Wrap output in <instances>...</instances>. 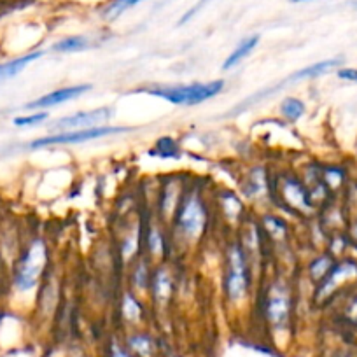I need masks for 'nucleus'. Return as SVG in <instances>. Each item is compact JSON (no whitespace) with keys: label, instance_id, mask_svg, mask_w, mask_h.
I'll return each instance as SVG.
<instances>
[{"label":"nucleus","instance_id":"obj_6","mask_svg":"<svg viewBox=\"0 0 357 357\" xmlns=\"http://www.w3.org/2000/svg\"><path fill=\"white\" fill-rule=\"evenodd\" d=\"M294 291L282 277H275L261 291V312L268 324L273 328H286L293 317Z\"/></svg>","mask_w":357,"mask_h":357},{"label":"nucleus","instance_id":"obj_5","mask_svg":"<svg viewBox=\"0 0 357 357\" xmlns=\"http://www.w3.org/2000/svg\"><path fill=\"white\" fill-rule=\"evenodd\" d=\"M225 86L226 82L222 79H214L208 82H191V84L151 86V88H142L139 91L151 95V97L163 98L178 107H193V105H200L221 95Z\"/></svg>","mask_w":357,"mask_h":357},{"label":"nucleus","instance_id":"obj_22","mask_svg":"<svg viewBox=\"0 0 357 357\" xmlns=\"http://www.w3.org/2000/svg\"><path fill=\"white\" fill-rule=\"evenodd\" d=\"M321 178L322 183L326 184L331 195H336L338 191H342L347 186L349 178H347L345 168L338 167V165H326L321 167Z\"/></svg>","mask_w":357,"mask_h":357},{"label":"nucleus","instance_id":"obj_16","mask_svg":"<svg viewBox=\"0 0 357 357\" xmlns=\"http://www.w3.org/2000/svg\"><path fill=\"white\" fill-rule=\"evenodd\" d=\"M153 261L149 257L142 256L137 257L132 264H130V277H128V289L135 293L137 296L146 298L149 294V284H151V273H153Z\"/></svg>","mask_w":357,"mask_h":357},{"label":"nucleus","instance_id":"obj_31","mask_svg":"<svg viewBox=\"0 0 357 357\" xmlns=\"http://www.w3.org/2000/svg\"><path fill=\"white\" fill-rule=\"evenodd\" d=\"M336 75H338V77L342 79V81L356 82V84H357V68L342 67V68H338V72H336Z\"/></svg>","mask_w":357,"mask_h":357},{"label":"nucleus","instance_id":"obj_27","mask_svg":"<svg viewBox=\"0 0 357 357\" xmlns=\"http://www.w3.org/2000/svg\"><path fill=\"white\" fill-rule=\"evenodd\" d=\"M146 0H109L107 4L102 8V18L105 22H116L118 18H121L126 11L137 8Z\"/></svg>","mask_w":357,"mask_h":357},{"label":"nucleus","instance_id":"obj_24","mask_svg":"<svg viewBox=\"0 0 357 357\" xmlns=\"http://www.w3.org/2000/svg\"><path fill=\"white\" fill-rule=\"evenodd\" d=\"M119 308H121L123 319L128 322L140 321L144 315V303L140 301V296H137L130 289H125V293L121 294V305H119Z\"/></svg>","mask_w":357,"mask_h":357},{"label":"nucleus","instance_id":"obj_33","mask_svg":"<svg viewBox=\"0 0 357 357\" xmlns=\"http://www.w3.org/2000/svg\"><path fill=\"white\" fill-rule=\"evenodd\" d=\"M111 357H130V354L123 352V350H119V349H114V352H112Z\"/></svg>","mask_w":357,"mask_h":357},{"label":"nucleus","instance_id":"obj_23","mask_svg":"<svg viewBox=\"0 0 357 357\" xmlns=\"http://www.w3.org/2000/svg\"><path fill=\"white\" fill-rule=\"evenodd\" d=\"M93 46L91 39L86 36H68L63 39L56 40V43L51 46V51L58 54H67V53H82V51L89 50Z\"/></svg>","mask_w":357,"mask_h":357},{"label":"nucleus","instance_id":"obj_15","mask_svg":"<svg viewBox=\"0 0 357 357\" xmlns=\"http://www.w3.org/2000/svg\"><path fill=\"white\" fill-rule=\"evenodd\" d=\"M218 208L221 212L222 219L229 225H240L249 218V211H247L245 204L242 198L235 193V191H219L218 195Z\"/></svg>","mask_w":357,"mask_h":357},{"label":"nucleus","instance_id":"obj_4","mask_svg":"<svg viewBox=\"0 0 357 357\" xmlns=\"http://www.w3.org/2000/svg\"><path fill=\"white\" fill-rule=\"evenodd\" d=\"M272 204L296 218H307L317 211L303 178L291 170L272 175Z\"/></svg>","mask_w":357,"mask_h":357},{"label":"nucleus","instance_id":"obj_2","mask_svg":"<svg viewBox=\"0 0 357 357\" xmlns=\"http://www.w3.org/2000/svg\"><path fill=\"white\" fill-rule=\"evenodd\" d=\"M208 204L198 188L188 186L184 197L175 211L170 226V236L183 247L197 245L208 229Z\"/></svg>","mask_w":357,"mask_h":357},{"label":"nucleus","instance_id":"obj_12","mask_svg":"<svg viewBox=\"0 0 357 357\" xmlns=\"http://www.w3.org/2000/svg\"><path fill=\"white\" fill-rule=\"evenodd\" d=\"M186 188L188 184H184L181 177H167L163 181L156 202V218L163 225L170 226L175 211H177L178 204L183 200Z\"/></svg>","mask_w":357,"mask_h":357},{"label":"nucleus","instance_id":"obj_17","mask_svg":"<svg viewBox=\"0 0 357 357\" xmlns=\"http://www.w3.org/2000/svg\"><path fill=\"white\" fill-rule=\"evenodd\" d=\"M257 222H259L266 243H282L289 238L291 225L282 215L275 214V212H263L257 218Z\"/></svg>","mask_w":357,"mask_h":357},{"label":"nucleus","instance_id":"obj_25","mask_svg":"<svg viewBox=\"0 0 357 357\" xmlns=\"http://www.w3.org/2000/svg\"><path fill=\"white\" fill-rule=\"evenodd\" d=\"M305 112H307V105L298 97H286L279 105L280 118L286 123H289V125H294V123L300 121L305 116Z\"/></svg>","mask_w":357,"mask_h":357},{"label":"nucleus","instance_id":"obj_14","mask_svg":"<svg viewBox=\"0 0 357 357\" xmlns=\"http://www.w3.org/2000/svg\"><path fill=\"white\" fill-rule=\"evenodd\" d=\"M91 88H93V86L89 84V82L63 86V88L53 89L50 93L40 95L36 100L29 102V104H25V109H29V111H44V109L56 107V105L67 104V102L82 97V95H86L88 91H91Z\"/></svg>","mask_w":357,"mask_h":357},{"label":"nucleus","instance_id":"obj_10","mask_svg":"<svg viewBox=\"0 0 357 357\" xmlns=\"http://www.w3.org/2000/svg\"><path fill=\"white\" fill-rule=\"evenodd\" d=\"M114 118V109L112 107H98L93 111H79L74 114L63 116L50 125V130L53 133L61 132H74V130H89L104 126Z\"/></svg>","mask_w":357,"mask_h":357},{"label":"nucleus","instance_id":"obj_20","mask_svg":"<svg viewBox=\"0 0 357 357\" xmlns=\"http://www.w3.org/2000/svg\"><path fill=\"white\" fill-rule=\"evenodd\" d=\"M336 263V257L333 256L331 252L324 250V252L317 254L314 259L308 261L307 264V277L314 286H317L329 272H331V268L335 266Z\"/></svg>","mask_w":357,"mask_h":357},{"label":"nucleus","instance_id":"obj_1","mask_svg":"<svg viewBox=\"0 0 357 357\" xmlns=\"http://www.w3.org/2000/svg\"><path fill=\"white\" fill-rule=\"evenodd\" d=\"M50 247L43 236L23 240L22 250L9 270L11 291L20 296L37 293L50 270Z\"/></svg>","mask_w":357,"mask_h":357},{"label":"nucleus","instance_id":"obj_32","mask_svg":"<svg viewBox=\"0 0 357 357\" xmlns=\"http://www.w3.org/2000/svg\"><path fill=\"white\" fill-rule=\"evenodd\" d=\"M345 317L349 319V321L356 322L357 324V293L354 294V296L349 300V303H347Z\"/></svg>","mask_w":357,"mask_h":357},{"label":"nucleus","instance_id":"obj_26","mask_svg":"<svg viewBox=\"0 0 357 357\" xmlns=\"http://www.w3.org/2000/svg\"><path fill=\"white\" fill-rule=\"evenodd\" d=\"M149 154L151 156L161 158V160H178V158L183 156L178 142L170 135H165L161 139H158L153 149L149 151Z\"/></svg>","mask_w":357,"mask_h":357},{"label":"nucleus","instance_id":"obj_3","mask_svg":"<svg viewBox=\"0 0 357 357\" xmlns=\"http://www.w3.org/2000/svg\"><path fill=\"white\" fill-rule=\"evenodd\" d=\"M222 263V296L231 307H242L252 296V264L238 238L225 247Z\"/></svg>","mask_w":357,"mask_h":357},{"label":"nucleus","instance_id":"obj_13","mask_svg":"<svg viewBox=\"0 0 357 357\" xmlns=\"http://www.w3.org/2000/svg\"><path fill=\"white\" fill-rule=\"evenodd\" d=\"M175 294V279L172 273L170 266L165 263H158L153 266V273H151V284H149V298L153 301L154 307H165L170 303V300Z\"/></svg>","mask_w":357,"mask_h":357},{"label":"nucleus","instance_id":"obj_21","mask_svg":"<svg viewBox=\"0 0 357 357\" xmlns=\"http://www.w3.org/2000/svg\"><path fill=\"white\" fill-rule=\"evenodd\" d=\"M259 39L261 37L257 36V33H254V36H249L245 37V39L240 40L238 46L228 54V58H226L225 63H222V70H231V68L238 67L245 58H249L250 54L254 53V50H256L257 44H259Z\"/></svg>","mask_w":357,"mask_h":357},{"label":"nucleus","instance_id":"obj_8","mask_svg":"<svg viewBox=\"0 0 357 357\" xmlns=\"http://www.w3.org/2000/svg\"><path fill=\"white\" fill-rule=\"evenodd\" d=\"M132 130L133 128H130V126L104 125V126H97V128H89V130H74V132L51 133V135L39 137V139L32 140V142L26 144V147L32 151H37V149H44V147L74 146V144H84V142H91V140L104 139V137L123 135V133H130Z\"/></svg>","mask_w":357,"mask_h":357},{"label":"nucleus","instance_id":"obj_29","mask_svg":"<svg viewBox=\"0 0 357 357\" xmlns=\"http://www.w3.org/2000/svg\"><path fill=\"white\" fill-rule=\"evenodd\" d=\"M130 349L133 350L139 356H149L151 350H153V340L147 335H133L130 338Z\"/></svg>","mask_w":357,"mask_h":357},{"label":"nucleus","instance_id":"obj_28","mask_svg":"<svg viewBox=\"0 0 357 357\" xmlns=\"http://www.w3.org/2000/svg\"><path fill=\"white\" fill-rule=\"evenodd\" d=\"M47 118H50V114H47L46 111H37L26 116H16V118L13 119V125H15L16 128H32V126L43 125Z\"/></svg>","mask_w":357,"mask_h":357},{"label":"nucleus","instance_id":"obj_34","mask_svg":"<svg viewBox=\"0 0 357 357\" xmlns=\"http://www.w3.org/2000/svg\"><path fill=\"white\" fill-rule=\"evenodd\" d=\"M291 4H305V2H314V0H289Z\"/></svg>","mask_w":357,"mask_h":357},{"label":"nucleus","instance_id":"obj_7","mask_svg":"<svg viewBox=\"0 0 357 357\" xmlns=\"http://www.w3.org/2000/svg\"><path fill=\"white\" fill-rule=\"evenodd\" d=\"M357 282V259L354 257H340L336 259L335 266L331 268V272L314 286V303L322 307V305L329 303L335 300L347 286H352Z\"/></svg>","mask_w":357,"mask_h":357},{"label":"nucleus","instance_id":"obj_11","mask_svg":"<svg viewBox=\"0 0 357 357\" xmlns=\"http://www.w3.org/2000/svg\"><path fill=\"white\" fill-rule=\"evenodd\" d=\"M167 228L168 226L163 225L158 218H154L153 221H149L144 226L142 254L146 257H149L153 261V264L165 263L167 261V254L172 242L170 229Z\"/></svg>","mask_w":357,"mask_h":357},{"label":"nucleus","instance_id":"obj_9","mask_svg":"<svg viewBox=\"0 0 357 357\" xmlns=\"http://www.w3.org/2000/svg\"><path fill=\"white\" fill-rule=\"evenodd\" d=\"M272 175L264 165H252L240 178V193L250 204L272 202Z\"/></svg>","mask_w":357,"mask_h":357},{"label":"nucleus","instance_id":"obj_19","mask_svg":"<svg viewBox=\"0 0 357 357\" xmlns=\"http://www.w3.org/2000/svg\"><path fill=\"white\" fill-rule=\"evenodd\" d=\"M46 54L44 50H33L29 51L25 54H20V56L11 58V60L0 61V82H6L9 79H15L16 75L22 74L29 65H32L33 61L40 60V58Z\"/></svg>","mask_w":357,"mask_h":357},{"label":"nucleus","instance_id":"obj_30","mask_svg":"<svg viewBox=\"0 0 357 357\" xmlns=\"http://www.w3.org/2000/svg\"><path fill=\"white\" fill-rule=\"evenodd\" d=\"M208 2H211V0H198L197 4L193 6V8H190V9H188L186 13H184V15H183V18L178 20V23H177V25H186L188 22H191V20H193L195 16H197L198 13H200L202 9H204L205 6L208 4Z\"/></svg>","mask_w":357,"mask_h":357},{"label":"nucleus","instance_id":"obj_18","mask_svg":"<svg viewBox=\"0 0 357 357\" xmlns=\"http://www.w3.org/2000/svg\"><path fill=\"white\" fill-rule=\"evenodd\" d=\"M342 63H343L342 56L317 61V63H312V65H307V67L300 68V70H296L294 74H291L289 77H286L282 82H279V84H280V88H284V86H287V84H294V82L307 81V79H317V77H321V75L328 74V72L335 70V68L342 67Z\"/></svg>","mask_w":357,"mask_h":357},{"label":"nucleus","instance_id":"obj_35","mask_svg":"<svg viewBox=\"0 0 357 357\" xmlns=\"http://www.w3.org/2000/svg\"><path fill=\"white\" fill-rule=\"evenodd\" d=\"M356 6H357V2H356Z\"/></svg>","mask_w":357,"mask_h":357}]
</instances>
